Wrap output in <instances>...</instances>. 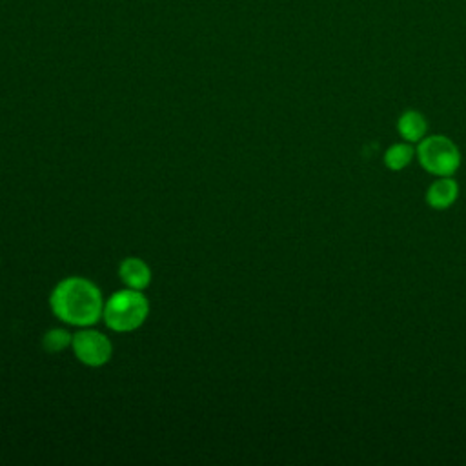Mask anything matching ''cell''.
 I'll return each mask as SVG.
<instances>
[{"label": "cell", "instance_id": "6da1fadb", "mask_svg": "<svg viewBox=\"0 0 466 466\" xmlns=\"http://www.w3.org/2000/svg\"><path fill=\"white\" fill-rule=\"evenodd\" d=\"M50 307L60 321L79 328H89L105 314L103 293L84 277L60 281L50 297Z\"/></svg>", "mask_w": 466, "mask_h": 466}, {"label": "cell", "instance_id": "7a4b0ae2", "mask_svg": "<svg viewBox=\"0 0 466 466\" xmlns=\"http://www.w3.org/2000/svg\"><path fill=\"white\" fill-rule=\"evenodd\" d=\"M150 315V303L143 291L139 290H120L110 297L105 305V321L106 326L113 331H133L141 328Z\"/></svg>", "mask_w": 466, "mask_h": 466}, {"label": "cell", "instance_id": "3957f363", "mask_svg": "<svg viewBox=\"0 0 466 466\" xmlns=\"http://www.w3.org/2000/svg\"><path fill=\"white\" fill-rule=\"evenodd\" d=\"M419 162L423 168L434 175L448 177L452 175L461 164V155L455 144L441 136L428 137L419 144L417 150Z\"/></svg>", "mask_w": 466, "mask_h": 466}, {"label": "cell", "instance_id": "277c9868", "mask_svg": "<svg viewBox=\"0 0 466 466\" xmlns=\"http://www.w3.org/2000/svg\"><path fill=\"white\" fill-rule=\"evenodd\" d=\"M72 350L82 364L89 366V369H101L112 359L113 345L101 331L84 328L74 336Z\"/></svg>", "mask_w": 466, "mask_h": 466}, {"label": "cell", "instance_id": "5b68a950", "mask_svg": "<svg viewBox=\"0 0 466 466\" xmlns=\"http://www.w3.org/2000/svg\"><path fill=\"white\" fill-rule=\"evenodd\" d=\"M119 277L131 290H146L151 283L150 266L139 257H128L119 266Z\"/></svg>", "mask_w": 466, "mask_h": 466}, {"label": "cell", "instance_id": "8992f818", "mask_svg": "<svg viewBox=\"0 0 466 466\" xmlns=\"http://www.w3.org/2000/svg\"><path fill=\"white\" fill-rule=\"evenodd\" d=\"M457 193H459L457 183L448 179V177H443L428 188L426 203L436 210H447L448 206H452L455 203Z\"/></svg>", "mask_w": 466, "mask_h": 466}, {"label": "cell", "instance_id": "52a82bcc", "mask_svg": "<svg viewBox=\"0 0 466 466\" xmlns=\"http://www.w3.org/2000/svg\"><path fill=\"white\" fill-rule=\"evenodd\" d=\"M397 128H399V133H401L407 141L416 143L424 136L426 122L423 115H419L417 112H407L401 115V119H399Z\"/></svg>", "mask_w": 466, "mask_h": 466}, {"label": "cell", "instance_id": "ba28073f", "mask_svg": "<svg viewBox=\"0 0 466 466\" xmlns=\"http://www.w3.org/2000/svg\"><path fill=\"white\" fill-rule=\"evenodd\" d=\"M72 341L74 338L68 334V331L62 328H53V330H48L44 334L43 346L48 353H60L62 350L72 346Z\"/></svg>", "mask_w": 466, "mask_h": 466}, {"label": "cell", "instance_id": "9c48e42d", "mask_svg": "<svg viewBox=\"0 0 466 466\" xmlns=\"http://www.w3.org/2000/svg\"><path fill=\"white\" fill-rule=\"evenodd\" d=\"M412 160V150L410 146L407 144H395L392 146L386 155H384V162L390 170L393 172H399V170H403L405 166H408Z\"/></svg>", "mask_w": 466, "mask_h": 466}]
</instances>
